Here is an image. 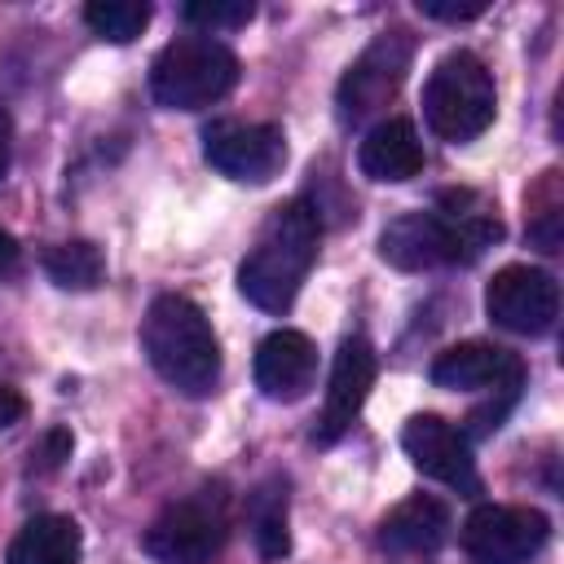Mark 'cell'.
<instances>
[{
  "mask_svg": "<svg viewBox=\"0 0 564 564\" xmlns=\"http://www.w3.org/2000/svg\"><path fill=\"white\" fill-rule=\"evenodd\" d=\"M485 313L511 335H546L560 317V286L546 269L507 264L485 286Z\"/></svg>",
  "mask_w": 564,
  "mask_h": 564,
  "instance_id": "cell-9",
  "label": "cell"
},
{
  "mask_svg": "<svg viewBox=\"0 0 564 564\" xmlns=\"http://www.w3.org/2000/svg\"><path fill=\"white\" fill-rule=\"evenodd\" d=\"M379 256L392 269H405V273L436 269V264H458L454 238H449V229H445V220L436 212H405L392 225H383Z\"/></svg>",
  "mask_w": 564,
  "mask_h": 564,
  "instance_id": "cell-14",
  "label": "cell"
},
{
  "mask_svg": "<svg viewBox=\"0 0 564 564\" xmlns=\"http://www.w3.org/2000/svg\"><path fill=\"white\" fill-rule=\"evenodd\" d=\"M141 348L181 397H212L220 383V344L207 313L185 295H159L141 317Z\"/></svg>",
  "mask_w": 564,
  "mask_h": 564,
  "instance_id": "cell-2",
  "label": "cell"
},
{
  "mask_svg": "<svg viewBox=\"0 0 564 564\" xmlns=\"http://www.w3.org/2000/svg\"><path fill=\"white\" fill-rule=\"evenodd\" d=\"M494 110H498L494 75L476 53L454 48L432 66L423 84V119L441 141L449 145L476 141L494 123Z\"/></svg>",
  "mask_w": 564,
  "mask_h": 564,
  "instance_id": "cell-3",
  "label": "cell"
},
{
  "mask_svg": "<svg viewBox=\"0 0 564 564\" xmlns=\"http://www.w3.org/2000/svg\"><path fill=\"white\" fill-rule=\"evenodd\" d=\"M357 167H361V176H370L379 185H401V181L419 176L423 172V141H419L414 123L410 119L375 123L357 150Z\"/></svg>",
  "mask_w": 564,
  "mask_h": 564,
  "instance_id": "cell-16",
  "label": "cell"
},
{
  "mask_svg": "<svg viewBox=\"0 0 564 564\" xmlns=\"http://www.w3.org/2000/svg\"><path fill=\"white\" fill-rule=\"evenodd\" d=\"M84 22L93 26V35L110 44H128L150 26V4L145 0H93L84 4Z\"/></svg>",
  "mask_w": 564,
  "mask_h": 564,
  "instance_id": "cell-20",
  "label": "cell"
},
{
  "mask_svg": "<svg viewBox=\"0 0 564 564\" xmlns=\"http://www.w3.org/2000/svg\"><path fill=\"white\" fill-rule=\"evenodd\" d=\"M370 383H375V348L352 335L339 344L335 352V366H330V388H326V405H322V419L313 427V441L317 445H335L352 419L361 414L366 397H370Z\"/></svg>",
  "mask_w": 564,
  "mask_h": 564,
  "instance_id": "cell-11",
  "label": "cell"
},
{
  "mask_svg": "<svg viewBox=\"0 0 564 564\" xmlns=\"http://www.w3.org/2000/svg\"><path fill=\"white\" fill-rule=\"evenodd\" d=\"M44 273L53 286L62 291H93L101 278H106V256L101 247H93L88 238H75V242H57L44 251Z\"/></svg>",
  "mask_w": 564,
  "mask_h": 564,
  "instance_id": "cell-19",
  "label": "cell"
},
{
  "mask_svg": "<svg viewBox=\"0 0 564 564\" xmlns=\"http://www.w3.org/2000/svg\"><path fill=\"white\" fill-rule=\"evenodd\" d=\"M203 159L242 185H264L286 163V137L278 123H242V119H216L203 132Z\"/></svg>",
  "mask_w": 564,
  "mask_h": 564,
  "instance_id": "cell-8",
  "label": "cell"
},
{
  "mask_svg": "<svg viewBox=\"0 0 564 564\" xmlns=\"http://www.w3.org/2000/svg\"><path fill=\"white\" fill-rule=\"evenodd\" d=\"M445 538H449V507L427 494H414L401 507H392L375 533L379 551L388 555H432Z\"/></svg>",
  "mask_w": 564,
  "mask_h": 564,
  "instance_id": "cell-15",
  "label": "cell"
},
{
  "mask_svg": "<svg viewBox=\"0 0 564 564\" xmlns=\"http://www.w3.org/2000/svg\"><path fill=\"white\" fill-rule=\"evenodd\" d=\"M84 538L70 516H35L9 542V564H79Z\"/></svg>",
  "mask_w": 564,
  "mask_h": 564,
  "instance_id": "cell-17",
  "label": "cell"
},
{
  "mask_svg": "<svg viewBox=\"0 0 564 564\" xmlns=\"http://www.w3.org/2000/svg\"><path fill=\"white\" fill-rule=\"evenodd\" d=\"M247 516H251V538L256 551L264 560H282L291 551V533H286V485L269 480L247 498Z\"/></svg>",
  "mask_w": 564,
  "mask_h": 564,
  "instance_id": "cell-18",
  "label": "cell"
},
{
  "mask_svg": "<svg viewBox=\"0 0 564 564\" xmlns=\"http://www.w3.org/2000/svg\"><path fill=\"white\" fill-rule=\"evenodd\" d=\"M9 163H13V119L0 106V181L9 176Z\"/></svg>",
  "mask_w": 564,
  "mask_h": 564,
  "instance_id": "cell-26",
  "label": "cell"
},
{
  "mask_svg": "<svg viewBox=\"0 0 564 564\" xmlns=\"http://www.w3.org/2000/svg\"><path fill=\"white\" fill-rule=\"evenodd\" d=\"M410 53H414V44H410L405 31H383V35H375V40L361 48V57H357V62L344 70V79H339V93H335L339 119H344V123H361L366 115L383 110V106L397 97V88H401V79H405V70H410Z\"/></svg>",
  "mask_w": 564,
  "mask_h": 564,
  "instance_id": "cell-6",
  "label": "cell"
},
{
  "mask_svg": "<svg viewBox=\"0 0 564 564\" xmlns=\"http://www.w3.org/2000/svg\"><path fill=\"white\" fill-rule=\"evenodd\" d=\"M18 264H22V247H18V238H13V234H4V229H0V282H4V278H13V273H18Z\"/></svg>",
  "mask_w": 564,
  "mask_h": 564,
  "instance_id": "cell-25",
  "label": "cell"
},
{
  "mask_svg": "<svg viewBox=\"0 0 564 564\" xmlns=\"http://www.w3.org/2000/svg\"><path fill=\"white\" fill-rule=\"evenodd\" d=\"M229 538L225 494L198 489L172 507L159 511V520L145 529L141 546L159 564H212Z\"/></svg>",
  "mask_w": 564,
  "mask_h": 564,
  "instance_id": "cell-5",
  "label": "cell"
},
{
  "mask_svg": "<svg viewBox=\"0 0 564 564\" xmlns=\"http://www.w3.org/2000/svg\"><path fill=\"white\" fill-rule=\"evenodd\" d=\"M238 57L212 40V35H181L163 44V53L150 66V93L167 110H203L234 93L238 84Z\"/></svg>",
  "mask_w": 564,
  "mask_h": 564,
  "instance_id": "cell-4",
  "label": "cell"
},
{
  "mask_svg": "<svg viewBox=\"0 0 564 564\" xmlns=\"http://www.w3.org/2000/svg\"><path fill=\"white\" fill-rule=\"evenodd\" d=\"M181 18L189 26H203V35H212V31H238V26H247L256 18V4L251 0H189L181 9Z\"/></svg>",
  "mask_w": 564,
  "mask_h": 564,
  "instance_id": "cell-21",
  "label": "cell"
},
{
  "mask_svg": "<svg viewBox=\"0 0 564 564\" xmlns=\"http://www.w3.org/2000/svg\"><path fill=\"white\" fill-rule=\"evenodd\" d=\"M62 458H70V436L62 427L44 432V441L31 449V471H57Z\"/></svg>",
  "mask_w": 564,
  "mask_h": 564,
  "instance_id": "cell-22",
  "label": "cell"
},
{
  "mask_svg": "<svg viewBox=\"0 0 564 564\" xmlns=\"http://www.w3.org/2000/svg\"><path fill=\"white\" fill-rule=\"evenodd\" d=\"M485 9H489L485 0H467V4H454V0H419V13L441 18V22H471V18H480Z\"/></svg>",
  "mask_w": 564,
  "mask_h": 564,
  "instance_id": "cell-23",
  "label": "cell"
},
{
  "mask_svg": "<svg viewBox=\"0 0 564 564\" xmlns=\"http://www.w3.org/2000/svg\"><path fill=\"white\" fill-rule=\"evenodd\" d=\"M524 366L511 348L485 344V339H467L445 348L432 361V383L436 388H454V392H480V388H520Z\"/></svg>",
  "mask_w": 564,
  "mask_h": 564,
  "instance_id": "cell-12",
  "label": "cell"
},
{
  "mask_svg": "<svg viewBox=\"0 0 564 564\" xmlns=\"http://www.w3.org/2000/svg\"><path fill=\"white\" fill-rule=\"evenodd\" d=\"M317 238H322L317 207H308L304 198H291V203L273 207L256 247L238 264V291L264 313L291 308V300L304 286V273L317 260Z\"/></svg>",
  "mask_w": 564,
  "mask_h": 564,
  "instance_id": "cell-1",
  "label": "cell"
},
{
  "mask_svg": "<svg viewBox=\"0 0 564 564\" xmlns=\"http://www.w3.org/2000/svg\"><path fill=\"white\" fill-rule=\"evenodd\" d=\"M551 538V520L538 507H476L463 520V551L471 564H529Z\"/></svg>",
  "mask_w": 564,
  "mask_h": 564,
  "instance_id": "cell-7",
  "label": "cell"
},
{
  "mask_svg": "<svg viewBox=\"0 0 564 564\" xmlns=\"http://www.w3.org/2000/svg\"><path fill=\"white\" fill-rule=\"evenodd\" d=\"M317 348L300 330H269L256 348V388L269 401H300L313 388Z\"/></svg>",
  "mask_w": 564,
  "mask_h": 564,
  "instance_id": "cell-13",
  "label": "cell"
},
{
  "mask_svg": "<svg viewBox=\"0 0 564 564\" xmlns=\"http://www.w3.org/2000/svg\"><path fill=\"white\" fill-rule=\"evenodd\" d=\"M401 449L410 454V463L449 485V489H463V494H476L480 489V476H476V458H471V441L467 432H458L454 423H445L441 414H414L405 419L401 427Z\"/></svg>",
  "mask_w": 564,
  "mask_h": 564,
  "instance_id": "cell-10",
  "label": "cell"
},
{
  "mask_svg": "<svg viewBox=\"0 0 564 564\" xmlns=\"http://www.w3.org/2000/svg\"><path fill=\"white\" fill-rule=\"evenodd\" d=\"M22 414H26L22 392H18V388H9V383H0V432H4V427H13Z\"/></svg>",
  "mask_w": 564,
  "mask_h": 564,
  "instance_id": "cell-24",
  "label": "cell"
}]
</instances>
